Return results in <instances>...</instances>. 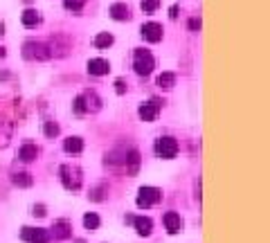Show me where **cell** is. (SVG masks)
I'll return each mask as SVG.
<instances>
[{"label": "cell", "mask_w": 270, "mask_h": 243, "mask_svg": "<svg viewBox=\"0 0 270 243\" xmlns=\"http://www.w3.org/2000/svg\"><path fill=\"white\" fill-rule=\"evenodd\" d=\"M59 176H61V182H63V187L68 191H79L81 189L84 176H81V169L77 164H61Z\"/></svg>", "instance_id": "obj_1"}, {"label": "cell", "mask_w": 270, "mask_h": 243, "mask_svg": "<svg viewBox=\"0 0 270 243\" xmlns=\"http://www.w3.org/2000/svg\"><path fill=\"white\" fill-rule=\"evenodd\" d=\"M133 68H135V72H138L140 77L151 74L153 72V68H155L153 54L149 52V50H144V48H138L135 52H133Z\"/></svg>", "instance_id": "obj_2"}, {"label": "cell", "mask_w": 270, "mask_h": 243, "mask_svg": "<svg viewBox=\"0 0 270 243\" xmlns=\"http://www.w3.org/2000/svg\"><path fill=\"white\" fill-rule=\"evenodd\" d=\"M23 57H25L27 61H48V59L52 57V48L41 41H27L25 45H23Z\"/></svg>", "instance_id": "obj_3"}, {"label": "cell", "mask_w": 270, "mask_h": 243, "mask_svg": "<svg viewBox=\"0 0 270 243\" xmlns=\"http://www.w3.org/2000/svg\"><path fill=\"white\" fill-rule=\"evenodd\" d=\"M155 155L162 160H171L176 158V153H178V142H176L174 138H169V135H164V138H158L155 140Z\"/></svg>", "instance_id": "obj_4"}, {"label": "cell", "mask_w": 270, "mask_h": 243, "mask_svg": "<svg viewBox=\"0 0 270 243\" xmlns=\"http://www.w3.org/2000/svg\"><path fill=\"white\" fill-rule=\"evenodd\" d=\"M162 201V191L158 189V187H142V189L138 191V207H153L158 205V203Z\"/></svg>", "instance_id": "obj_5"}, {"label": "cell", "mask_w": 270, "mask_h": 243, "mask_svg": "<svg viewBox=\"0 0 270 243\" xmlns=\"http://www.w3.org/2000/svg\"><path fill=\"white\" fill-rule=\"evenodd\" d=\"M52 234L48 230H41V227H23L21 230V239L30 243H48Z\"/></svg>", "instance_id": "obj_6"}, {"label": "cell", "mask_w": 270, "mask_h": 243, "mask_svg": "<svg viewBox=\"0 0 270 243\" xmlns=\"http://www.w3.org/2000/svg\"><path fill=\"white\" fill-rule=\"evenodd\" d=\"M79 99H81V108H84V113L101 111V99H99V95H97L95 90H86V92H81Z\"/></svg>", "instance_id": "obj_7"}, {"label": "cell", "mask_w": 270, "mask_h": 243, "mask_svg": "<svg viewBox=\"0 0 270 243\" xmlns=\"http://www.w3.org/2000/svg\"><path fill=\"white\" fill-rule=\"evenodd\" d=\"M140 32H142L144 41H149V43L162 41V25H160V23H144Z\"/></svg>", "instance_id": "obj_8"}, {"label": "cell", "mask_w": 270, "mask_h": 243, "mask_svg": "<svg viewBox=\"0 0 270 243\" xmlns=\"http://www.w3.org/2000/svg\"><path fill=\"white\" fill-rule=\"evenodd\" d=\"M158 113H160V101H155V99L147 101V104H142L138 108V115L142 122H153L158 117Z\"/></svg>", "instance_id": "obj_9"}, {"label": "cell", "mask_w": 270, "mask_h": 243, "mask_svg": "<svg viewBox=\"0 0 270 243\" xmlns=\"http://www.w3.org/2000/svg\"><path fill=\"white\" fill-rule=\"evenodd\" d=\"M111 72V63L106 59H90L88 61V74L92 77H104V74Z\"/></svg>", "instance_id": "obj_10"}, {"label": "cell", "mask_w": 270, "mask_h": 243, "mask_svg": "<svg viewBox=\"0 0 270 243\" xmlns=\"http://www.w3.org/2000/svg\"><path fill=\"white\" fill-rule=\"evenodd\" d=\"M164 227H167L169 234H178L180 230H182V218H180V214L167 212V214H164Z\"/></svg>", "instance_id": "obj_11"}, {"label": "cell", "mask_w": 270, "mask_h": 243, "mask_svg": "<svg viewBox=\"0 0 270 243\" xmlns=\"http://www.w3.org/2000/svg\"><path fill=\"white\" fill-rule=\"evenodd\" d=\"M108 14H111L113 21H128V18H131V9H128V5H124V2H115V5H111Z\"/></svg>", "instance_id": "obj_12"}, {"label": "cell", "mask_w": 270, "mask_h": 243, "mask_svg": "<svg viewBox=\"0 0 270 243\" xmlns=\"http://www.w3.org/2000/svg\"><path fill=\"white\" fill-rule=\"evenodd\" d=\"M52 234H54V239H59V241H65V239L72 237V227H70L68 221H57L52 225Z\"/></svg>", "instance_id": "obj_13"}, {"label": "cell", "mask_w": 270, "mask_h": 243, "mask_svg": "<svg viewBox=\"0 0 270 243\" xmlns=\"http://www.w3.org/2000/svg\"><path fill=\"white\" fill-rule=\"evenodd\" d=\"M133 225H135V230H138L140 237H149V234H151V230H153V221H151L149 216L133 218Z\"/></svg>", "instance_id": "obj_14"}, {"label": "cell", "mask_w": 270, "mask_h": 243, "mask_svg": "<svg viewBox=\"0 0 270 243\" xmlns=\"http://www.w3.org/2000/svg\"><path fill=\"white\" fill-rule=\"evenodd\" d=\"M36 155H38V149H36V144H23L21 149H18V158L23 160V162H34L36 160Z\"/></svg>", "instance_id": "obj_15"}, {"label": "cell", "mask_w": 270, "mask_h": 243, "mask_svg": "<svg viewBox=\"0 0 270 243\" xmlns=\"http://www.w3.org/2000/svg\"><path fill=\"white\" fill-rule=\"evenodd\" d=\"M21 21L25 27H36V25H41V14L36 9H25L21 14Z\"/></svg>", "instance_id": "obj_16"}, {"label": "cell", "mask_w": 270, "mask_h": 243, "mask_svg": "<svg viewBox=\"0 0 270 243\" xmlns=\"http://www.w3.org/2000/svg\"><path fill=\"white\" fill-rule=\"evenodd\" d=\"M115 43V36H113L111 32H99L95 36V48L97 50H108Z\"/></svg>", "instance_id": "obj_17"}, {"label": "cell", "mask_w": 270, "mask_h": 243, "mask_svg": "<svg viewBox=\"0 0 270 243\" xmlns=\"http://www.w3.org/2000/svg\"><path fill=\"white\" fill-rule=\"evenodd\" d=\"M63 149H65V153H81L84 151V140L72 135V138H68L63 142Z\"/></svg>", "instance_id": "obj_18"}, {"label": "cell", "mask_w": 270, "mask_h": 243, "mask_svg": "<svg viewBox=\"0 0 270 243\" xmlns=\"http://www.w3.org/2000/svg\"><path fill=\"white\" fill-rule=\"evenodd\" d=\"M11 182H14V185L16 187H32V176L27 174V171H18V174H14L11 176Z\"/></svg>", "instance_id": "obj_19"}, {"label": "cell", "mask_w": 270, "mask_h": 243, "mask_svg": "<svg viewBox=\"0 0 270 243\" xmlns=\"http://www.w3.org/2000/svg\"><path fill=\"white\" fill-rule=\"evenodd\" d=\"M158 86L162 90H171L176 86V74L174 72H162L158 74Z\"/></svg>", "instance_id": "obj_20"}, {"label": "cell", "mask_w": 270, "mask_h": 243, "mask_svg": "<svg viewBox=\"0 0 270 243\" xmlns=\"http://www.w3.org/2000/svg\"><path fill=\"white\" fill-rule=\"evenodd\" d=\"M126 162H128V174L131 176H135L138 174V164H140V153L133 149L131 153H128V158H126Z\"/></svg>", "instance_id": "obj_21"}, {"label": "cell", "mask_w": 270, "mask_h": 243, "mask_svg": "<svg viewBox=\"0 0 270 243\" xmlns=\"http://www.w3.org/2000/svg\"><path fill=\"white\" fill-rule=\"evenodd\" d=\"M84 225H86V230H97L99 227V216H97L95 212H88L84 216Z\"/></svg>", "instance_id": "obj_22"}, {"label": "cell", "mask_w": 270, "mask_h": 243, "mask_svg": "<svg viewBox=\"0 0 270 243\" xmlns=\"http://www.w3.org/2000/svg\"><path fill=\"white\" fill-rule=\"evenodd\" d=\"M43 133H45V135H48V138H57L59 133H61V128H59V124L57 122H45V124H43Z\"/></svg>", "instance_id": "obj_23"}, {"label": "cell", "mask_w": 270, "mask_h": 243, "mask_svg": "<svg viewBox=\"0 0 270 243\" xmlns=\"http://www.w3.org/2000/svg\"><path fill=\"white\" fill-rule=\"evenodd\" d=\"M84 5H86V0H63V7L70 11H74V14L84 9Z\"/></svg>", "instance_id": "obj_24"}, {"label": "cell", "mask_w": 270, "mask_h": 243, "mask_svg": "<svg viewBox=\"0 0 270 243\" xmlns=\"http://www.w3.org/2000/svg\"><path fill=\"white\" fill-rule=\"evenodd\" d=\"M140 7H142L144 14H153V11L160 7V0H142V2H140Z\"/></svg>", "instance_id": "obj_25"}, {"label": "cell", "mask_w": 270, "mask_h": 243, "mask_svg": "<svg viewBox=\"0 0 270 243\" xmlns=\"http://www.w3.org/2000/svg\"><path fill=\"white\" fill-rule=\"evenodd\" d=\"M104 189H106V185L95 187V189L90 191V201H101V198H104Z\"/></svg>", "instance_id": "obj_26"}, {"label": "cell", "mask_w": 270, "mask_h": 243, "mask_svg": "<svg viewBox=\"0 0 270 243\" xmlns=\"http://www.w3.org/2000/svg\"><path fill=\"white\" fill-rule=\"evenodd\" d=\"M115 92H117V95H124V92H126V81H124V79H117V81H115Z\"/></svg>", "instance_id": "obj_27"}, {"label": "cell", "mask_w": 270, "mask_h": 243, "mask_svg": "<svg viewBox=\"0 0 270 243\" xmlns=\"http://www.w3.org/2000/svg\"><path fill=\"white\" fill-rule=\"evenodd\" d=\"M189 30L191 32H198L201 30V18H189Z\"/></svg>", "instance_id": "obj_28"}, {"label": "cell", "mask_w": 270, "mask_h": 243, "mask_svg": "<svg viewBox=\"0 0 270 243\" xmlns=\"http://www.w3.org/2000/svg\"><path fill=\"white\" fill-rule=\"evenodd\" d=\"M34 214H36V216H45V214H48L45 205H34Z\"/></svg>", "instance_id": "obj_29"}, {"label": "cell", "mask_w": 270, "mask_h": 243, "mask_svg": "<svg viewBox=\"0 0 270 243\" xmlns=\"http://www.w3.org/2000/svg\"><path fill=\"white\" fill-rule=\"evenodd\" d=\"M169 16H171V18H176V16H178V7H176V5L169 9Z\"/></svg>", "instance_id": "obj_30"}, {"label": "cell", "mask_w": 270, "mask_h": 243, "mask_svg": "<svg viewBox=\"0 0 270 243\" xmlns=\"http://www.w3.org/2000/svg\"><path fill=\"white\" fill-rule=\"evenodd\" d=\"M2 34H5V25H2V23H0V36H2Z\"/></svg>", "instance_id": "obj_31"}, {"label": "cell", "mask_w": 270, "mask_h": 243, "mask_svg": "<svg viewBox=\"0 0 270 243\" xmlns=\"http://www.w3.org/2000/svg\"><path fill=\"white\" fill-rule=\"evenodd\" d=\"M5 54H7V52H5V50H2V48H0V59L5 57Z\"/></svg>", "instance_id": "obj_32"}]
</instances>
